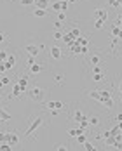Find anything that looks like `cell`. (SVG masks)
Masks as SVG:
<instances>
[{"label":"cell","instance_id":"cell-42","mask_svg":"<svg viewBox=\"0 0 122 151\" xmlns=\"http://www.w3.org/2000/svg\"><path fill=\"white\" fill-rule=\"evenodd\" d=\"M3 37H5V35H3V33H0V42H3Z\"/></svg>","mask_w":122,"mask_h":151},{"label":"cell","instance_id":"cell-13","mask_svg":"<svg viewBox=\"0 0 122 151\" xmlns=\"http://www.w3.org/2000/svg\"><path fill=\"white\" fill-rule=\"evenodd\" d=\"M61 40H65V43H66V45H72V43L75 42V37H73V35L68 31L66 35H63V38H61Z\"/></svg>","mask_w":122,"mask_h":151},{"label":"cell","instance_id":"cell-6","mask_svg":"<svg viewBox=\"0 0 122 151\" xmlns=\"http://www.w3.org/2000/svg\"><path fill=\"white\" fill-rule=\"evenodd\" d=\"M45 106H47V110H63L65 108V104L61 101H49Z\"/></svg>","mask_w":122,"mask_h":151},{"label":"cell","instance_id":"cell-17","mask_svg":"<svg viewBox=\"0 0 122 151\" xmlns=\"http://www.w3.org/2000/svg\"><path fill=\"white\" fill-rule=\"evenodd\" d=\"M30 71H31L33 75H38V73H42V66L33 63V64H30Z\"/></svg>","mask_w":122,"mask_h":151},{"label":"cell","instance_id":"cell-47","mask_svg":"<svg viewBox=\"0 0 122 151\" xmlns=\"http://www.w3.org/2000/svg\"><path fill=\"white\" fill-rule=\"evenodd\" d=\"M121 5H122V0H121Z\"/></svg>","mask_w":122,"mask_h":151},{"label":"cell","instance_id":"cell-24","mask_svg":"<svg viewBox=\"0 0 122 151\" xmlns=\"http://www.w3.org/2000/svg\"><path fill=\"white\" fill-rule=\"evenodd\" d=\"M75 139H77V143H79V144H84V143L87 141V137H86V134H79V136H77Z\"/></svg>","mask_w":122,"mask_h":151},{"label":"cell","instance_id":"cell-27","mask_svg":"<svg viewBox=\"0 0 122 151\" xmlns=\"http://www.w3.org/2000/svg\"><path fill=\"white\" fill-rule=\"evenodd\" d=\"M93 80H94V82H101V80H103V73H101V71H100V73H94V75H93Z\"/></svg>","mask_w":122,"mask_h":151},{"label":"cell","instance_id":"cell-33","mask_svg":"<svg viewBox=\"0 0 122 151\" xmlns=\"http://www.w3.org/2000/svg\"><path fill=\"white\" fill-rule=\"evenodd\" d=\"M54 82L56 83H63V75H56L54 77Z\"/></svg>","mask_w":122,"mask_h":151},{"label":"cell","instance_id":"cell-4","mask_svg":"<svg viewBox=\"0 0 122 151\" xmlns=\"http://www.w3.org/2000/svg\"><path fill=\"white\" fill-rule=\"evenodd\" d=\"M49 56H51L52 59H61V56H63V50H61V47H58V45H52V47L49 49Z\"/></svg>","mask_w":122,"mask_h":151},{"label":"cell","instance_id":"cell-30","mask_svg":"<svg viewBox=\"0 0 122 151\" xmlns=\"http://www.w3.org/2000/svg\"><path fill=\"white\" fill-rule=\"evenodd\" d=\"M110 7H121V0H108Z\"/></svg>","mask_w":122,"mask_h":151},{"label":"cell","instance_id":"cell-37","mask_svg":"<svg viewBox=\"0 0 122 151\" xmlns=\"http://www.w3.org/2000/svg\"><path fill=\"white\" fill-rule=\"evenodd\" d=\"M100 71H101V68H100L98 64H94V66H93V73H100Z\"/></svg>","mask_w":122,"mask_h":151},{"label":"cell","instance_id":"cell-25","mask_svg":"<svg viewBox=\"0 0 122 151\" xmlns=\"http://www.w3.org/2000/svg\"><path fill=\"white\" fill-rule=\"evenodd\" d=\"M84 150H86V151H94L96 148H94V146H93L89 141H86V143H84Z\"/></svg>","mask_w":122,"mask_h":151},{"label":"cell","instance_id":"cell-34","mask_svg":"<svg viewBox=\"0 0 122 151\" xmlns=\"http://www.w3.org/2000/svg\"><path fill=\"white\" fill-rule=\"evenodd\" d=\"M35 0H21V5H33Z\"/></svg>","mask_w":122,"mask_h":151},{"label":"cell","instance_id":"cell-36","mask_svg":"<svg viewBox=\"0 0 122 151\" xmlns=\"http://www.w3.org/2000/svg\"><path fill=\"white\" fill-rule=\"evenodd\" d=\"M7 141V132H0V143Z\"/></svg>","mask_w":122,"mask_h":151},{"label":"cell","instance_id":"cell-7","mask_svg":"<svg viewBox=\"0 0 122 151\" xmlns=\"http://www.w3.org/2000/svg\"><path fill=\"white\" fill-rule=\"evenodd\" d=\"M7 143H9L10 146H16V144L19 143V137H17L16 134H12V132H7Z\"/></svg>","mask_w":122,"mask_h":151},{"label":"cell","instance_id":"cell-41","mask_svg":"<svg viewBox=\"0 0 122 151\" xmlns=\"http://www.w3.org/2000/svg\"><path fill=\"white\" fill-rule=\"evenodd\" d=\"M9 83V78H2V85H7Z\"/></svg>","mask_w":122,"mask_h":151},{"label":"cell","instance_id":"cell-22","mask_svg":"<svg viewBox=\"0 0 122 151\" xmlns=\"http://www.w3.org/2000/svg\"><path fill=\"white\" fill-rule=\"evenodd\" d=\"M87 96H89L91 99H96V101H100V90H91V92H87Z\"/></svg>","mask_w":122,"mask_h":151},{"label":"cell","instance_id":"cell-38","mask_svg":"<svg viewBox=\"0 0 122 151\" xmlns=\"http://www.w3.org/2000/svg\"><path fill=\"white\" fill-rule=\"evenodd\" d=\"M33 63H35V57H33V56H28V66L33 64Z\"/></svg>","mask_w":122,"mask_h":151},{"label":"cell","instance_id":"cell-31","mask_svg":"<svg viewBox=\"0 0 122 151\" xmlns=\"http://www.w3.org/2000/svg\"><path fill=\"white\" fill-rule=\"evenodd\" d=\"M70 33H72L75 38H77V37H80V30H79V28H72V30H70Z\"/></svg>","mask_w":122,"mask_h":151},{"label":"cell","instance_id":"cell-39","mask_svg":"<svg viewBox=\"0 0 122 151\" xmlns=\"http://www.w3.org/2000/svg\"><path fill=\"white\" fill-rule=\"evenodd\" d=\"M54 150H58V151H66L68 148H66V146H56Z\"/></svg>","mask_w":122,"mask_h":151},{"label":"cell","instance_id":"cell-8","mask_svg":"<svg viewBox=\"0 0 122 151\" xmlns=\"http://www.w3.org/2000/svg\"><path fill=\"white\" fill-rule=\"evenodd\" d=\"M3 66H5V70H12V68L16 66V57H14V56H9L7 61L3 63Z\"/></svg>","mask_w":122,"mask_h":151},{"label":"cell","instance_id":"cell-5","mask_svg":"<svg viewBox=\"0 0 122 151\" xmlns=\"http://www.w3.org/2000/svg\"><path fill=\"white\" fill-rule=\"evenodd\" d=\"M24 50L28 52V56H33V57H37V56H38V52H40V50H38V47H37V45H33V43L26 45V47H24Z\"/></svg>","mask_w":122,"mask_h":151},{"label":"cell","instance_id":"cell-23","mask_svg":"<svg viewBox=\"0 0 122 151\" xmlns=\"http://www.w3.org/2000/svg\"><path fill=\"white\" fill-rule=\"evenodd\" d=\"M87 120H89V125H94V127L100 125V118H98V117H91V118H87Z\"/></svg>","mask_w":122,"mask_h":151},{"label":"cell","instance_id":"cell-29","mask_svg":"<svg viewBox=\"0 0 122 151\" xmlns=\"http://www.w3.org/2000/svg\"><path fill=\"white\" fill-rule=\"evenodd\" d=\"M103 104H105L107 110H112V108H114V99H108V101H105Z\"/></svg>","mask_w":122,"mask_h":151},{"label":"cell","instance_id":"cell-10","mask_svg":"<svg viewBox=\"0 0 122 151\" xmlns=\"http://www.w3.org/2000/svg\"><path fill=\"white\" fill-rule=\"evenodd\" d=\"M94 17H101V19H108V12L105 10V9H96L94 10Z\"/></svg>","mask_w":122,"mask_h":151},{"label":"cell","instance_id":"cell-44","mask_svg":"<svg viewBox=\"0 0 122 151\" xmlns=\"http://www.w3.org/2000/svg\"><path fill=\"white\" fill-rule=\"evenodd\" d=\"M119 90H121V92H122V82H121V83H119Z\"/></svg>","mask_w":122,"mask_h":151},{"label":"cell","instance_id":"cell-3","mask_svg":"<svg viewBox=\"0 0 122 151\" xmlns=\"http://www.w3.org/2000/svg\"><path fill=\"white\" fill-rule=\"evenodd\" d=\"M68 2L66 0H58V2H54L52 5H51V10H54V12H65L66 9H68Z\"/></svg>","mask_w":122,"mask_h":151},{"label":"cell","instance_id":"cell-28","mask_svg":"<svg viewBox=\"0 0 122 151\" xmlns=\"http://www.w3.org/2000/svg\"><path fill=\"white\" fill-rule=\"evenodd\" d=\"M91 64H93V66H94V64H100V56H96V54L91 56Z\"/></svg>","mask_w":122,"mask_h":151},{"label":"cell","instance_id":"cell-20","mask_svg":"<svg viewBox=\"0 0 122 151\" xmlns=\"http://www.w3.org/2000/svg\"><path fill=\"white\" fill-rule=\"evenodd\" d=\"M117 143V139H115V136H108V137H105V144L108 146V148H112L114 144Z\"/></svg>","mask_w":122,"mask_h":151},{"label":"cell","instance_id":"cell-16","mask_svg":"<svg viewBox=\"0 0 122 151\" xmlns=\"http://www.w3.org/2000/svg\"><path fill=\"white\" fill-rule=\"evenodd\" d=\"M112 35L115 37V38H119V40H122V28H119L117 24L112 28Z\"/></svg>","mask_w":122,"mask_h":151},{"label":"cell","instance_id":"cell-32","mask_svg":"<svg viewBox=\"0 0 122 151\" xmlns=\"http://www.w3.org/2000/svg\"><path fill=\"white\" fill-rule=\"evenodd\" d=\"M58 21H66V16H65V12H58Z\"/></svg>","mask_w":122,"mask_h":151},{"label":"cell","instance_id":"cell-35","mask_svg":"<svg viewBox=\"0 0 122 151\" xmlns=\"http://www.w3.org/2000/svg\"><path fill=\"white\" fill-rule=\"evenodd\" d=\"M54 28H56V30H63V23H61V21H56V23H54Z\"/></svg>","mask_w":122,"mask_h":151},{"label":"cell","instance_id":"cell-1","mask_svg":"<svg viewBox=\"0 0 122 151\" xmlns=\"http://www.w3.org/2000/svg\"><path fill=\"white\" fill-rule=\"evenodd\" d=\"M26 96L35 101V103H42L44 97H45V89L42 87H31V89H26Z\"/></svg>","mask_w":122,"mask_h":151},{"label":"cell","instance_id":"cell-11","mask_svg":"<svg viewBox=\"0 0 122 151\" xmlns=\"http://www.w3.org/2000/svg\"><path fill=\"white\" fill-rule=\"evenodd\" d=\"M82 118H86V115H84V113H82L80 110H75V111H73V115H72V120L79 123V122H80Z\"/></svg>","mask_w":122,"mask_h":151},{"label":"cell","instance_id":"cell-26","mask_svg":"<svg viewBox=\"0 0 122 151\" xmlns=\"http://www.w3.org/2000/svg\"><path fill=\"white\" fill-rule=\"evenodd\" d=\"M52 38H54V40H61V38H63L61 30H56V31H54V35H52Z\"/></svg>","mask_w":122,"mask_h":151},{"label":"cell","instance_id":"cell-18","mask_svg":"<svg viewBox=\"0 0 122 151\" xmlns=\"http://www.w3.org/2000/svg\"><path fill=\"white\" fill-rule=\"evenodd\" d=\"M21 94H23V89H21V87L16 83V85H14V89H12V94H10V97H19Z\"/></svg>","mask_w":122,"mask_h":151},{"label":"cell","instance_id":"cell-2","mask_svg":"<svg viewBox=\"0 0 122 151\" xmlns=\"http://www.w3.org/2000/svg\"><path fill=\"white\" fill-rule=\"evenodd\" d=\"M42 122H44V118H42L40 115H38V117H35V118L31 120V123H30V127H28V130H26V134H24V136H31V134H33V132H35V130L42 125Z\"/></svg>","mask_w":122,"mask_h":151},{"label":"cell","instance_id":"cell-45","mask_svg":"<svg viewBox=\"0 0 122 151\" xmlns=\"http://www.w3.org/2000/svg\"><path fill=\"white\" fill-rule=\"evenodd\" d=\"M119 97H121V101H122V92H121V94H119Z\"/></svg>","mask_w":122,"mask_h":151},{"label":"cell","instance_id":"cell-12","mask_svg":"<svg viewBox=\"0 0 122 151\" xmlns=\"http://www.w3.org/2000/svg\"><path fill=\"white\" fill-rule=\"evenodd\" d=\"M17 85L23 89V92H26V89H28V77H21L17 80Z\"/></svg>","mask_w":122,"mask_h":151},{"label":"cell","instance_id":"cell-40","mask_svg":"<svg viewBox=\"0 0 122 151\" xmlns=\"http://www.w3.org/2000/svg\"><path fill=\"white\" fill-rule=\"evenodd\" d=\"M115 120H117V122H122V113H119V115L115 117Z\"/></svg>","mask_w":122,"mask_h":151},{"label":"cell","instance_id":"cell-43","mask_svg":"<svg viewBox=\"0 0 122 151\" xmlns=\"http://www.w3.org/2000/svg\"><path fill=\"white\" fill-rule=\"evenodd\" d=\"M66 2H68V3H73V2H77V0H66Z\"/></svg>","mask_w":122,"mask_h":151},{"label":"cell","instance_id":"cell-15","mask_svg":"<svg viewBox=\"0 0 122 151\" xmlns=\"http://www.w3.org/2000/svg\"><path fill=\"white\" fill-rule=\"evenodd\" d=\"M37 9H47V5H49V0H35V3H33Z\"/></svg>","mask_w":122,"mask_h":151},{"label":"cell","instance_id":"cell-9","mask_svg":"<svg viewBox=\"0 0 122 151\" xmlns=\"http://www.w3.org/2000/svg\"><path fill=\"white\" fill-rule=\"evenodd\" d=\"M108 99H112V92H108V90H100V103L103 104V103L108 101Z\"/></svg>","mask_w":122,"mask_h":151},{"label":"cell","instance_id":"cell-14","mask_svg":"<svg viewBox=\"0 0 122 151\" xmlns=\"http://www.w3.org/2000/svg\"><path fill=\"white\" fill-rule=\"evenodd\" d=\"M10 120V115L7 113V111H3L2 108H0V123H7Z\"/></svg>","mask_w":122,"mask_h":151},{"label":"cell","instance_id":"cell-21","mask_svg":"<svg viewBox=\"0 0 122 151\" xmlns=\"http://www.w3.org/2000/svg\"><path fill=\"white\" fill-rule=\"evenodd\" d=\"M45 14H47L45 9H35V10H33V16H35V17H44Z\"/></svg>","mask_w":122,"mask_h":151},{"label":"cell","instance_id":"cell-19","mask_svg":"<svg viewBox=\"0 0 122 151\" xmlns=\"http://www.w3.org/2000/svg\"><path fill=\"white\" fill-rule=\"evenodd\" d=\"M105 19H101V17H96V21H94V28L96 30H103V26H105Z\"/></svg>","mask_w":122,"mask_h":151},{"label":"cell","instance_id":"cell-46","mask_svg":"<svg viewBox=\"0 0 122 151\" xmlns=\"http://www.w3.org/2000/svg\"><path fill=\"white\" fill-rule=\"evenodd\" d=\"M0 87H3V85H2V80H0Z\"/></svg>","mask_w":122,"mask_h":151}]
</instances>
